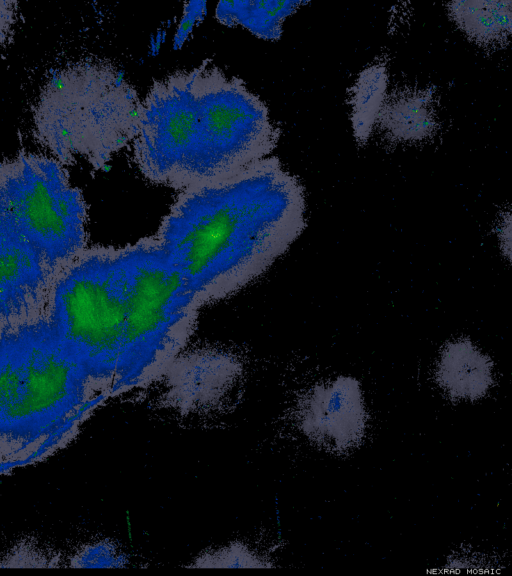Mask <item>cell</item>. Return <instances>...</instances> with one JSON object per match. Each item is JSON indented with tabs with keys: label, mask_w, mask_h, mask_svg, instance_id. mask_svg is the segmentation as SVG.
I'll return each mask as SVG.
<instances>
[{
	"label": "cell",
	"mask_w": 512,
	"mask_h": 576,
	"mask_svg": "<svg viewBox=\"0 0 512 576\" xmlns=\"http://www.w3.org/2000/svg\"><path fill=\"white\" fill-rule=\"evenodd\" d=\"M305 215L303 185L268 156L180 190L153 237L203 305L264 274L302 234Z\"/></svg>",
	"instance_id": "6da1fadb"
},
{
	"label": "cell",
	"mask_w": 512,
	"mask_h": 576,
	"mask_svg": "<svg viewBox=\"0 0 512 576\" xmlns=\"http://www.w3.org/2000/svg\"><path fill=\"white\" fill-rule=\"evenodd\" d=\"M1 446L61 447L93 392L101 390L47 316L1 329Z\"/></svg>",
	"instance_id": "7a4b0ae2"
},
{
	"label": "cell",
	"mask_w": 512,
	"mask_h": 576,
	"mask_svg": "<svg viewBox=\"0 0 512 576\" xmlns=\"http://www.w3.org/2000/svg\"><path fill=\"white\" fill-rule=\"evenodd\" d=\"M141 99L117 66L86 59L53 72L32 108L33 134L65 166L103 168L136 132Z\"/></svg>",
	"instance_id": "3957f363"
},
{
	"label": "cell",
	"mask_w": 512,
	"mask_h": 576,
	"mask_svg": "<svg viewBox=\"0 0 512 576\" xmlns=\"http://www.w3.org/2000/svg\"><path fill=\"white\" fill-rule=\"evenodd\" d=\"M123 260L126 321L114 384L130 387L154 376L177 353L201 305L153 236L124 247Z\"/></svg>",
	"instance_id": "277c9868"
},
{
	"label": "cell",
	"mask_w": 512,
	"mask_h": 576,
	"mask_svg": "<svg viewBox=\"0 0 512 576\" xmlns=\"http://www.w3.org/2000/svg\"><path fill=\"white\" fill-rule=\"evenodd\" d=\"M127 300L123 248L86 249L54 281L47 318L95 384H114Z\"/></svg>",
	"instance_id": "5b68a950"
},
{
	"label": "cell",
	"mask_w": 512,
	"mask_h": 576,
	"mask_svg": "<svg viewBox=\"0 0 512 576\" xmlns=\"http://www.w3.org/2000/svg\"><path fill=\"white\" fill-rule=\"evenodd\" d=\"M197 67L196 108L178 191L233 176L268 157L281 133L243 80L227 76L209 60Z\"/></svg>",
	"instance_id": "8992f818"
},
{
	"label": "cell",
	"mask_w": 512,
	"mask_h": 576,
	"mask_svg": "<svg viewBox=\"0 0 512 576\" xmlns=\"http://www.w3.org/2000/svg\"><path fill=\"white\" fill-rule=\"evenodd\" d=\"M0 221L30 241L57 274L87 249L86 201L51 155L21 149L2 160Z\"/></svg>",
	"instance_id": "52a82bcc"
},
{
	"label": "cell",
	"mask_w": 512,
	"mask_h": 576,
	"mask_svg": "<svg viewBox=\"0 0 512 576\" xmlns=\"http://www.w3.org/2000/svg\"><path fill=\"white\" fill-rule=\"evenodd\" d=\"M198 68L155 80L141 99L132 160L146 180L176 189L196 106Z\"/></svg>",
	"instance_id": "ba28073f"
},
{
	"label": "cell",
	"mask_w": 512,
	"mask_h": 576,
	"mask_svg": "<svg viewBox=\"0 0 512 576\" xmlns=\"http://www.w3.org/2000/svg\"><path fill=\"white\" fill-rule=\"evenodd\" d=\"M1 329L36 321L47 314L57 273L21 233L0 221Z\"/></svg>",
	"instance_id": "9c48e42d"
},
{
	"label": "cell",
	"mask_w": 512,
	"mask_h": 576,
	"mask_svg": "<svg viewBox=\"0 0 512 576\" xmlns=\"http://www.w3.org/2000/svg\"><path fill=\"white\" fill-rule=\"evenodd\" d=\"M367 411L360 383L351 376L315 385L298 403L296 424L317 448L349 452L362 442Z\"/></svg>",
	"instance_id": "30bf717a"
},
{
	"label": "cell",
	"mask_w": 512,
	"mask_h": 576,
	"mask_svg": "<svg viewBox=\"0 0 512 576\" xmlns=\"http://www.w3.org/2000/svg\"><path fill=\"white\" fill-rule=\"evenodd\" d=\"M377 123L400 142L431 138L438 129L434 96L428 90L408 89L386 98Z\"/></svg>",
	"instance_id": "8fae6325"
},
{
	"label": "cell",
	"mask_w": 512,
	"mask_h": 576,
	"mask_svg": "<svg viewBox=\"0 0 512 576\" xmlns=\"http://www.w3.org/2000/svg\"><path fill=\"white\" fill-rule=\"evenodd\" d=\"M447 10L456 26L483 48L512 40V1H452Z\"/></svg>",
	"instance_id": "7c38bea8"
},
{
	"label": "cell",
	"mask_w": 512,
	"mask_h": 576,
	"mask_svg": "<svg viewBox=\"0 0 512 576\" xmlns=\"http://www.w3.org/2000/svg\"><path fill=\"white\" fill-rule=\"evenodd\" d=\"M307 3L278 0L220 1L215 17L223 25H240L261 39L276 41L282 35L284 21Z\"/></svg>",
	"instance_id": "4fadbf2b"
},
{
	"label": "cell",
	"mask_w": 512,
	"mask_h": 576,
	"mask_svg": "<svg viewBox=\"0 0 512 576\" xmlns=\"http://www.w3.org/2000/svg\"><path fill=\"white\" fill-rule=\"evenodd\" d=\"M439 377L450 392L472 397L487 389L490 369L487 359L471 343L457 341L443 352Z\"/></svg>",
	"instance_id": "5bb4252c"
},
{
	"label": "cell",
	"mask_w": 512,
	"mask_h": 576,
	"mask_svg": "<svg viewBox=\"0 0 512 576\" xmlns=\"http://www.w3.org/2000/svg\"><path fill=\"white\" fill-rule=\"evenodd\" d=\"M388 72L379 61L367 66L358 75L348 93L354 136L361 145L369 139L386 100Z\"/></svg>",
	"instance_id": "9a60e30c"
},
{
	"label": "cell",
	"mask_w": 512,
	"mask_h": 576,
	"mask_svg": "<svg viewBox=\"0 0 512 576\" xmlns=\"http://www.w3.org/2000/svg\"><path fill=\"white\" fill-rule=\"evenodd\" d=\"M273 566L267 558L241 542H233L205 552L189 565V567L203 568H268Z\"/></svg>",
	"instance_id": "2e32d148"
},
{
	"label": "cell",
	"mask_w": 512,
	"mask_h": 576,
	"mask_svg": "<svg viewBox=\"0 0 512 576\" xmlns=\"http://www.w3.org/2000/svg\"><path fill=\"white\" fill-rule=\"evenodd\" d=\"M126 556L111 541H98L81 547L70 559V566L81 568L124 567Z\"/></svg>",
	"instance_id": "e0dca14e"
},
{
	"label": "cell",
	"mask_w": 512,
	"mask_h": 576,
	"mask_svg": "<svg viewBox=\"0 0 512 576\" xmlns=\"http://www.w3.org/2000/svg\"><path fill=\"white\" fill-rule=\"evenodd\" d=\"M206 14L205 1H190L185 3L183 15L173 38L174 49H179L188 39L194 27L200 23Z\"/></svg>",
	"instance_id": "ac0fdd59"
},
{
	"label": "cell",
	"mask_w": 512,
	"mask_h": 576,
	"mask_svg": "<svg viewBox=\"0 0 512 576\" xmlns=\"http://www.w3.org/2000/svg\"><path fill=\"white\" fill-rule=\"evenodd\" d=\"M498 237L504 254L512 260V211L502 217L498 228Z\"/></svg>",
	"instance_id": "d6986e66"
}]
</instances>
